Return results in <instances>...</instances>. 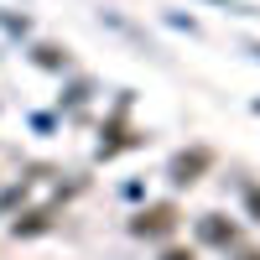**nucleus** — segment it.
Returning a JSON list of instances; mask_svg holds the SVG:
<instances>
[{
    "instance_id": "f257e3e1",
    "label": "nucleus",
    "mask_w": 260,
    "mask_h": 260,
    "mask_svg": "<svg viewBox=\"0 0 260 260\" xmlns=\"http://www.w3.org/2000/svg\"><path fill=\"white\" fill-rule=\"evenodd\" d=\"M136 229H141V234H167V229H172V208H151V213H141Z\"/></svg>"
},
{
    "instance_id": "f03ea898",
    "label": "nucleus",
    "mask_w": 260,
    "mask_h": 260,
    "mask_svg": "<svg viewBox=\"0 0 260 260\" xmlns=\"http://www.w3.org/2000/svg\"><path fill=\"white\" fill-rule=\"evenodd\" d=\"M203 161H208V151H198V156H182V161H177V182H192V172H198Z\"/></svg>"
}]
</instances>
